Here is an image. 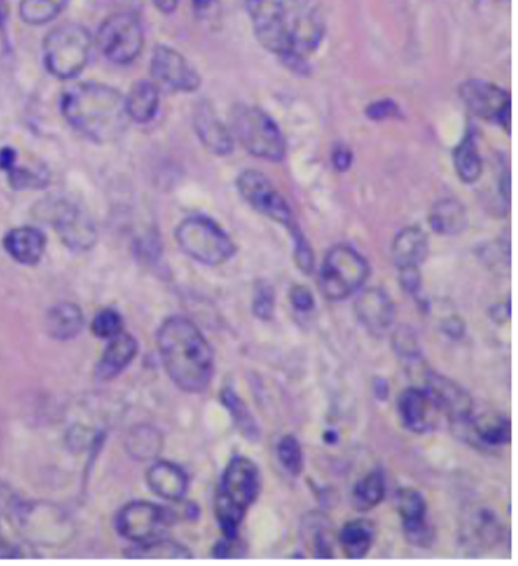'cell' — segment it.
<instances>
[{
	"instance_id": "obj_1",
	"label": "cell",
	"mask_w": 518,
	"mask_h": 566,
	"mask_svg": "<svg viewBox=\"0 0 518 566\" xmlns=\"http://www.w3.org/2000/svg\"><path fill=\"white\" fill-rule=\"evenodd\" d=\"M255 37L269 52L280 56L293 71L306 73V52L315 50L323 37L316 10L300 0H246Z\"/></svg>"
},
{
	"instance_id": "obj_2",
	"label": "cell",
	"mask_w": 518,
	"mask_h": 566,
	"mask_svg": "<svg viewBox=\"0 0 518 566\" xmlns=\"http://www.w3.org/2000/svg\"><path fill=\"white\" fill-rule=\"evenodd\" d=\"M163 366L176 386L185 392H203L214 374V354L195 323L173 316L158 331Z\"/></svg>"
},
{
	"instance_id": "obj_3",
	"label": "cell",
	"mask_w": 518,
	"mask_h": 566,
	"mask_svg": "<svg viewBox=\"0 0 518 566\" xmlns=\"http://www.w3.org/2000/svg\"><path fill=\"white\" fill-rule=\"evenodd\" d=\"M61 112L74 129L98 144L119 139L129 122L124 96L107 84H73L63 93Z\"/></svg>"
},
{
	"instance_id": "obj_4",
	"label": "cell",
	"mask_w": 518,
	"mask_h": 566,
	"mask_svg": "<svg viewBox=\"0 0 518 566\" xmlns=\"http://www.w3.org/2000/svg\"><path fill=\"white\" fill-rule=\"evenodd\" d=\"M259 469L246 456L227 464L216 494V517L226 539H237L244 515L259 496Z\"/></svg>"
},
{
	"instance_id": "obj_5",
	"label": "cell",
	"mask_w": 518,
	"mask_h": 566,
	"mask_svg": "<svg viewBox=\"0 0 518 566\" xmlns=\"http://www.w3.org/2000/svg\"><path fill=\"white\" fill-rule=\"evenodd\" d=\"M231 124L234 134L249 154L270 162H280L285 157L282 130L277 126V122L259 107L246 104L234 107Z\"/></svg>"
},
{
	"instance_id": "obj_6",
	"label": "cell",
	"mask_w": 518,
	"mask_h": 566,
	"mask_svg": "<svg viewBox=\"0 0 518 566\" xmlns=\"http://www.w3.org/2000/svg\"><path fill=\"white\" fill-rule=\"evenodd\" d=\"M176 241L185 254L204 265L224 264L236 252L229 234L204 216L185 219L176 229Z\"/></svg>"
},
{
	"instance_id": "obj_7",
	"label": "cell",
	"mask_w": 518,
	"mask_h": 566,
	"mask_svg": "<svg viewBox=\"0 0 518 566\" xmlns=\"http://www.w3.org/2000/svg\"><path fill=\"white\" fill-rule=\"evenodd\" d=\"M91 35L83 25L65 24L45 40V65L56 78L71 79L88 65Z\"/></svg>"
},
{
	"instance_id": "obj_8",
	"label": "cell",
	"mask_w": 518,
	"mask_h": 566,
	"mask_svg": "<svg viewBox=\"0 0 518 566\" xmlns=\"http://www.w3.org/2000/svg\"><path fill=\"white\" fill-rule=\"evenodd\" d=\"M369 277L366 259L349 246H336L324 257L320 288L324 297L333 302L344 300L357 292Z\"/></svg>"
},
{
	"instance_id": "obj_9",
	"label": "cell",
	"mask_w": 518,
	"mask_h": 566,
	"mask_svg": "<svg viewBox=\"0 0 518 566\" xmlns=\"http://www.w3.org/2000/svg\"><path fill=\"white\" fill-rule=\"evenodd\" d=\"M101 52L119 65L134 61L144 47V30L132 14H116L101 25L98 33Z\"/></svg>"
},
{
	"instance_id": "obj_10",
	"label": "cell",
	"mask_w": 518,
	"mask_h": 566,
	"mask_svg": "<svg viewBox=\"0 0 518 566\" xmlns=\"http://www.w3.org/2000/svg\"><path fill=\"white\" fill-rule=\"evenodd\" d=\"M237 190L247 205L252 206L257 213L283 224L288 231L295 228L292 209L264 173L255 170L241 173V177L237 178Z\"/></svg>"
},
{
	"instance_id": "obj_11",
	"label": "cell",
	"mask_w": 518,
	"mask_h": 566,
	"mask_svg": "<svg viewBox=\"0 0 518 566\" xmlns=\"http://www.w3.org/2000/svg\"><path fill=\"white\" fill-rule=\"evenodd\" d=\"M116 525L125 539L147 543L162 537L163 532L172 525V514L157 504L137 501L119 512Z\"/></svg>"
},
{
	"instance_id": "obj_12",
	"label": "cell",
	"mask_w": 518,
	"mask_h": 566,
	"mask_svg": "<svg viewBox=\"0 0 518 566\" xmlns=\"http://www.w3.org/2000/svg\"><path fill=\"white\" fill-rule=\"evenodd\" d=\"M45 214L71 251L84 252L96 242V229L88 214L70 201H56L45 208Z\"/></svg>"
},
{
	"instance_id": "obj_13",
	"label": "cell",
	"mask_w": 518,
	"mask_h": 566,
	"mask_svg": "<svg viewBox=\"0 0 518 566\" xmlns=\"http://www.w3.org/2000/svg\"><path fill=\"white\" fill-rule=\"evenodd\" d=\"M461 99L474 116L499 122L510 134V96L504 89L487 81H466L459 89Z\"/></svg>"
},
{
	"instance_id": "obj_14",
	"label": "cell",
	"mask_w": 518,
	"mask_h": 566,
	"mask_svg": "<svg viewBox=\"0 0 518 566\" xmlns=\"http://www.w3.org/2000/svg\"><path fill=\"white\" fill-rule=\"evenodd\" d=\"M423 389L435 404L436 410L444 413L449 422L458 428L471 420L472 400L468 392L456 382L449 381L433 371L423 374Z\"/></svg>"
},
{
	"instance_id": "obj_15",
	"label": "cell",
	"mask_w": 518,
	"mask_h": 566,
	"mask_svg": "<svg viewBox=\"0 0 518 566\" xmlns=\"http://www.w3.org/2000/svg\"><path fill=\"white\" fill-rule=\"evenodd\" d=\"M152 76L163 88L172 91H183L191 93L196 91L201 84L195 68L186 61L185 56L170 47H160L153 50Z\"/></svg>"
},
{
	"instance_id": "obj_16",
	"label": "cell",
	"mask_w": 518,
	"mask_h": 566,
	"mask_svg": "<svg viewBox=\"0 0 518 566\" xmlns=\"http://www.w3.org/2000/svg\"><path fill=\"white\" fill-rule=\"evenodd\" d=\"M395 506L402 517L403 534L417 547H428L433 540V529L426 520V502L420 492L402 489L395 496Z\"/></svg>"
},
{
	"instance_id": "obj_17",
	"label": "cell",
	"mask_w": 518,
	"mask_h": 566,
	"mask_svg": "<svg viewBox=\"0 0 518 566\" xmlns=\"http://www.w3.org/2000/svg\"><path fill=\"white\" fill-rule=\"evenodd\" d=\"M356 315L370 335H387V331L394 325V302L384 290L369 288L357 298Z\"/></svg>"
},
{
	"instance_id": "obj_18",
	"label": "cell",
	"mask_w": 518,
	"mask_h": 566,
	"mask_svg": "<svg viewBox=\"0 0 518 566\" xmlns=\"http://www.w3.org/2000/svg\"><path fill=\"white\" fill-rule=\"evenodd\" d=\"M398 413L402 423L413 433H425L431 430L435 423V415L438 412L435 404L431 402L425 389L410 387L403 390L398 399Z\"/></svg>"
},
{
	"instance_id": "obj_19",
	"label": "cell",
	"mask_w": 518,
	"mask_h": 566,
	"mask_svg": "<svg viewBox=\"0 0 518 566\" xmlns=\"http://www.w3.org/2000/svg\"><path fill=\"white\" fill-rule=\"evenodd\" d=\"M195 129L204 147L214 155H227L232 152V137L227 127L219 121L213 107L199 103L195 111Z\"/></svg>"
},
{
	"instance_id": "obj_20",
	"label": "cell",
	"mask_w": 518,
	"mask_h": 566,
	"mask_svg": "<svg viewBox=\"0 0 518 566\" xmlns=\"http://www.w3.org/2000/svg\"><path fill=\"white\" fill-rule=\"evenodd\" d=\"M456 430L461 435L463 433L471 435V437L476 438L479 445L487 446V448H499V446L507 445L510 441V435H512L509 418L495 412L482 413L474 420L471 418L468 423H464Z\"/></svg>"
},
{
	"instance_id": "obj_21",
	"label": "cell",
	"mask_w": 518,
	"mask_h": 566,
	"mask_svg": "<svg viewBox=\"0 0 518 566\" xmlns=\"http://www.w3.org/2000/svg\"><path fill=\"white\" fill-rule=\"evenodd\" d=\"M5 251L20 264L35 265L42 259L47 239L35 228H17L5 236Z\"/></svg>"
},
{
	"instance_id": "obj_22",
	"label": "cell",
	"mask_w": 518,
	"mask_h": 566,
	"mask_svg": "<svg viewBox=\"0 0 518 566\" xmlns=\"http://www.w3.org/2000/svg\"><path fill=\"white\" fill-rule=\"evenodd\" d=\"M147 483L157 496L167 501H180L188 488L185 471L168 461H158L148 469Z\"/></svg>"
},
{
	"instance_id": "obj_23",
	"label": "cell",
	"mask_w": 518,
	"mask_h": 566,
	"mask_svg": "<svg viewBox=\"0 0 518 566\" xmlns=\"http://www.w3.org/2000/svg\"><path fill=\"white\" fill-rule=\"evenodd\" d=\"M137 349H139V346H137L134 336L127 335L124 331L116 338H112L98 364L96 374H98L99 379L111 381L114 377L119 376L125 367L134 361Z\"/></svg>"
},
{
	"instance_id": "obj_24",
	"label": "cell",
	"mask_w": 518,
	"mask_h": 566,
	"mask_svg": "<svg viewBox=\"0 0 518 566\" xmlns=\"http://www.w3.org/2000/svg\"><path fill=\"white\" fill-rule=\"evenodd\" d=\"M428 254V237L420 228H405L398 232L392 246V257L398 270L420 269Z\"/></svg>"
},
{
	"instance_id": "obj_25",
	"label": "cell",
	"mask_w": 518,
	"mask_h": 566,
	"mask_svg": "<svg viewBox=\"0 0 518 566\" xmlns=\"http://www.w3.org/2000/svg\"><path fill=\"white\" fill-rule=\"evenodd\" d=\"M430 224L438 234L458 236L468 228V213L458 200H441L431 209Z\"/></svg>"
},
{
	"instance_id": "obj_26",
	"label": "cell",
	"mask_w": 518,
	"mask_h": 566,
	"mask_svg": "<svg viewBox=\"0 0 518 566\" xmlns=\"http://www.w3.org/2000/svg\"><path fill=\"white\" fill-rule=\"evenodd\" d=\"M83 311L73 303H58L48 311L47 330L51 338L66 341L78 336L83 330Z\"/></svg>"
},
{
	"instance_id": "obj_27",
	"label": "cell",
	"mask_w": 518,
	"mask_h": 566,
	"mask_svg": "<svg viewBox=\"0 0 518 566\" xmlns=\"http://www.w3.org/2000/svg\"><path fill=\"white\" fill-rule=\"evenodd\" d=\"M157 86L148 81H139L130 89L129 96L125 98V106H127V114L132 121L139 124H147L152 121L158 111Z\"/></svg>"
},
{
	"instance_id": "obj_28",
	"label": "cell",
	"mask_w": 518,
	"mask_h": 566,
	"mask_svg": "<svg viewBox=\"0 0 518 566\" xmlns=\"http://www.w3.org/2000/svg\"><path fill=\"white\" fill-rule=\"evenodd\" d=\"M374 524L366 519L352 520L344 525L339 534V543L343 547L346 557H366L370 547L374 545Z\"/></svg>"
},
{
	"instance_id": "obj_29",
	"label": "cell",
	"mask_w": 518,
	"mask_h": 566,
	"mask_svg": "<svg viewBox=\"0 0 518 566\" xmlns=\"http://www.w3.org/2000/svg\"><path fill=\"white\" fill-rule=\"evenodd\" d=\"M127 451L137 461H148L157 458L162 450V435L158 430L148 425H140L127 435Z\"/></svg>"
},
{
	"instance_id": "obj_30",
	"label": "cell",
	"mask_w": 518,
	"mask_h": 566,
	"mask_svg": "<svg viewBox=\"0 0 518 566\" xmlns=\"http://www.w3.org/2000/svg\"><path fill=\"white\" fill-rule=\"evenodd\" d=\"M454 165L459 178L464 183H474L479 180L482 173L481 155L477 152L476 139L471 132L464 135L461 144L454 150Z\"/></svg>"
},
{
	"instance_id": "obj_31",
	"label": "cell",
	"mask_w": 518,
	"mask_h": 566,
	"mask_svg": "<svg viewBox=\"0 0 518 566\" xmlns=\"http://www.w3.org/2000/svg\"><path fill=\"white\" fill-rule=\"evenodd\" d=\"M303 524V537L305 542L313 548L316 557H333V537H331V524L320 514L308 515Z\"/></svg>"
},
{
	"instance_id": "obj_32",
	"label": "cell",
	"mask_w": 518,
	"mask_h": 566,
	"mask_svg": "<svg viewBox=\"0 0 518 566\" xmlns=\"http://www.w3.org/2000/svg\"><path fill=\"white\" fill-rule=\"evenodd\" d=\"M384 496V474L380 473V471H372L352 489V504H354L357 511L366 512L380 504Z\"/></svg>"
},
{
	"instance_id": "obj_33",
	"label": "cell",
	"mask_w": 518,
	"mask_h": 566,
	"mask_svg": "<svg viewBox=\"0 0 518 566\" xmlns=\"http://www.w3.org/2000/svg\"><path fill=\"white\" fill-rule=\"evenodd\" d=\"M466 529L472 542H476L479 547H492L499 540L500 525L495 519L494 512L484 509L476 512Z\"/></svg>"
},
{
	"instance_id": "obj_34",
	"label": "cell",
	"mask_w": 518,
	"mask_h": 566,
	"mask_svg": "<svg viewBox=\"0 0 518 566\" xmlns=\"http://www.w3.org/2000/svg\"><path fill=\"white\" fill-rule=\"evenodd\" d=\"M66 0H22L20 15L30 25L48 24L65 9Z\"/></svg>"
},
{
	"instance_id": "obj_35",
	"label": "cell",
	"mask_w": 518,
	"mask_h": 566,
	"mask_svg": "<svg viewBox=\"0 0 518 566\" xmlns=\"http://www.w3.org/2000/svg\"><path fill=\"white\" fill-rule=\"evenodd\" d=\"M221 399L222 404L226 405L227 410L232 413V418H234V422L241 430L242 435L249 438V440H257L259 438V430H257L254 418L250 415L244 402L237 397L236 392L232 389H224L222 390Z\"/></svg>"
},
{
	"instance_id": "obj_36",
	"label": "cell",
	"mask_w": 518,
	"mask_h": 566,
	"mask_svg": "<svg viewBox=\"0 0 518 566\" xmlns=\"http://www.w3.org/2000/svg\"><path fill=\"white\" fill-rule=\"evenodd\" d=\"M132 558H191L190 550L172 540L157 539L139 543L129 552Z\"/></svg>"
},
{
	"instance_id": "obj_37",
	"label": "cell",
	"mask_w": 518,
	"mask_h": 566,
	"mask_svg": "<svg viewBox=\"0 0 518 566\" xmlns=\"http://www.w3.org/2000/svg\"><path fill=\"white\" fill-rule=\"evenodd\" d=\"M278 460L283 468L287 469L292 476H300L303 471V451L300 443L292 435L283 437L277 446Z\"/></svg>"
},
{
	"instance_id": "obj_38",
	"label": "cell",
	"mask_w": 518,
	"mask_h": 566,
	"mask_svg": "<svg viewBox=\"0 0 518 566\" xmlns=\"http://www.w3.org/2000/svg\"><path fill=\"white\" fill-rule=\"evenodd\" d=\"M7 173H9L10 185L17 190L42 188L48 183V173L43 168H24L14 165Z\"/></svg>"
},
{
	"instance_id": "obj_39",
	"label": "cell",
	"mask_w": 518,
	"mask_h": 566,
	"mask_svg": "<svg viewBox=\"0 0 518 566\" xmlns=\"http://www.w3.org/2000/svg\"><path fill=\"white\" fill-rule=\"evenodd\" d=\"M124 331V321L114 310L99 311L93 320V333L102 339L116 338Z\"/></svg>"
},
{
	"instance_id": "obj_40",
	"label": "cell",
	"mask_w": 518,
	"mask_h": 566,
	"mask_svg": "<svg viewBox=\"0 0 518 566\" xmlns=\"http://www.w3.org/2000/svg\"><path fill=\"white\" fill-rule=\"evenodd\" d=\"M275 310V292L270 283L260 280L254 290V315L260 320H270Z\"/></svg>"
},
{
	"instance_id": "obj_41",
	"label": "cell",
	"mask_w": 518,
	"mask_h": 566,
	"mask_svg": "<svg viewBox=\"0 0 518 566\" xmlns=\"http://www.w3.org/2000/svg\"><path fill=\"white\" fill-rule=\"evenodd\" d=\"M290 234H292L293 246H295L296 264L305 274H311V270L315 267V256H313L310 244H308L306 237L303 236V232L300 231L298 226L290 229Z\"/></svg>"
},
{
	"instance_id": "obj_42",
	"label": "cell",
	"mask_w": 518,
	"mask_h": 566,
	"mask_svg": "<svg viewBox=\"0 0 518 566\" xmlns=\"http://www.w3.org/2000/svg\"><path fill=\"white\" fill-rule=\"evenodd\" d=\"M394 346L397 349L398 356L410 359V361L420 359L417 338L408 328H398L397 333L394 335Z\"/></svg>"
},
{
	"instance_id": "obj_43",
	"label": "cell",
	"mask_w": 518,
	"mask_h": 566,
	"mask_svg": "<svg viewBox=\"0 0 518 566\" xmlns=\"http://www.w3.org/2000/svg\"><path fill=\"white\" fill-rule=\"evenodd\" d=\"M5 527V519L0 515V558L19 557V540H15L14 535H10Z\"/></svg>"
},
{
	"instance_id": "obj_44",
	"label": "cell",
	"mask_w": 518,
	"mask_h": 566,
	"mask_svg": "<svg viewBox=\"0 0 518 566\" xmlns=\"http://www.w3.org/2000/svg\"><path fill=\"white\" fill-rule=\"evenodd\" d=\"M398 106L394 101L390 99H382V101H377V103L370 104L367 107V116L370 119H375V121H382V119H389V117L397 116Z\"/></svg>"
},
{
	"instance_id": "obj_45",
	"label": "cell",
	"mask_w": 518,
	"mask_h": 566,
	"mask_svg": "<svg viewBox=\"0 0 518 566\" xmlns=\"http://www.w3.org/2000/svg\"><path fill=\"white\" fill-rule=\"evenodd\" d=\"M290 300H292L293 307H295L296 310L310 311L313 310V307H315V298L311 295L310 290H308V288L301 287V285L292 288Z\"/></svg>"
},
{
	"instance_id": "obj_46",
	"label": "cell",
	"mask_w": 518,
	"mask_h": 566,
	"mask_svg": "<svg viewBox=\"0 0 518 566\" xmlns=\"http://www.w3.org/2000/svg\"><path fill=\"white\" fill-rule=\"evenodd\" d=\"M400 272V283L408 293H417L420 290V269H403Z\"/></svg>"
},
{
	"instance_id": "obj_47",
	"label": "cell",
	"mask_w": 518,
	"mask_h": 566,
	"mask_svg": "<svg viewBox=\"0 0 518 566\" xmlns=\"http://www.w3.org/2000/svg\"><path fill=\"white\" fill-rule=\"evenodd\" d=\"M193 4H195L196 14L201 19H211L218 15L219 0H193Z\"/></svg>"
},
{
	"instance_id": "obj_48",
	"label": "cell",
	"mask_w": 518,
	"mask_h": 566,
	"mask_svg": "<svg viewBox=\"0 0 518 566\" xmlns=\"http://www.w3.org/2000/svg\"><path fill=\"white\" fill-rule=\"evenodd\" d=\"M352 154L347 147H336L333 152V165L338 168L339 172H346L351 167Z\"/></svg>"
},
{
	"instance_id": "obj_49",
	"label": "cell",
	"mask_w": 518,
	"mask_h": 566,
	"mask_svg": "<svg viewBox=\"0 0 518 566\" xmlns=\"http://www.w3.org/2000/svg\"><path fill=\"white\" fill-rule=\"evenodd\" d=\"M15 162H17V152L10 147H5V149L0 150V168L9 172L10 168L14 167Z\"/></svg>"
},
{
	"instance_id": "obj_50",
	"label": "cell",
	"mask_w": 518,
	"mask_h": 566,
	"mask_svg": "<svg viewBox=\"0 0 518 566\" xmlns=\"http://www.w3.org/2000/svg\"><path fill=\"white\" fill-rule=\"evenodd\" d=\"M444 331H446V333H449V335L451 336L463 335V321L458 320V318H451V320H448V323H444Z\"/></svg>"
},
{
	"instance_id": "obj_51",
	"label": "cell",
	"mask_w": 518,
	"mask_h": 566,
	"mask_svg": "<svg viewBox=\"0 0 518 566\" xmlns=\"http://www.w3.org/2000/svg\"><path fill=\"white\" fill-rule=\"evenodd\" d=\"M153 4L165 14H172L173 10L178 7V0H153Z\"/></svg>"
},
{
	"instance_id": "obj_52",
	"label": "cell",
	"mask_w": 518,
	"mask_h": 566,
	"mask_svg": "<svg viewBox=\"0 0 518 566\" xmlns=\"http://www.w3.org/2000/svg\"><path fill=\"white\" fill-rule=\"evenodd\" d=\"M374 390L379 399H387L389 397V386H387V382L384 379H375Z\"/></svg>"
},
{
	"instance_id": "obj_53",
	"label": "cell",
	"mask_w": 518,
	"mask_h": 566,
	"mask_svg": "<svg viewBox=\"0 0 518 566\" xmlns=\"http://www.w3.org/2000/svg\"><path fill=\"white\" fill-rule=\"evenodd\" d=\"M5 19H7V5L5 0H0V25L4 24Z\"/></svg>"
}]
</instances>
